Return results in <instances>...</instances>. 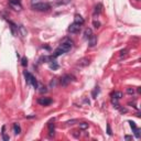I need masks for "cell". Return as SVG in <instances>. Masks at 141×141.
Masks as SVG:
<instances>
[{
  "instance_id": "1",
  "label": "cell",
  "mask_w": 141,
  "mask_h": 141,
  "mask_svg": "<svg viewBox=\"0 0 141 141\" xmlns=\"http://www.w3.org/2000/svg\"><path fill=\"white\" fill-rule=\"evenodd\" d=\"M51 8L50 3L46 2H36L34 5H32V9L36 10V11H48Z\"/></svg>"
},
{
  "instance_id": "2",
  "label": "cell",
  "mask_w": 141,
  "mask_h": 141,
  "mask_svg": "<svg viewBox=\"0 0 141 141\" xmlns=\"http://www.w3.org/2000/svg\"><path fill=\"white\" fill-rule=\"evenodd\" d=\"M73 76H71V75H65V76H63V77L61 78V81H60V83H61V85H63V86H66V85H68L71 82L73 81Z\"/></svg>"
},
{
  "instance_id": "3",
  "label": "cell",
  "mask_w": 141,
  "mask_h": 141,
  "mask_svg": "<svg viewBox=\"0 0 141 141\" xmlns=\"http://www.w3.org/2000/svg\"><path fill=\"white\" fill-rule=\"evenodd\" d=\"M79 31H81V24L75 23V22L73 24H71L68 28V32L71 33H78Z\"/></svg>"
},
{
  "instance_id": "4",
  "label": "cell",
  "mask_w": 141,
  "mask_h": 141,
  "mask_svg": "<svg viewBox=\"0 0 141 141\" xmlns=\"http://www.w3.org/2000/svg\"><path fill=\"white\" fill-rule=\"evenodd\" d=\"M38 102H39L41 106H49L52 104V99L48 98V97H41V98L38 99Z\"/></svg>"
},
{
  "instance_id": "5",
  "label": "cell",
  "mask_w": 141,
  "mask_h": 141,
  "mask_svg": "<svg viewBox=\"0 0 141 141\" xmlns=\"http://www.w3.org/2000/svg\"><path fill=\"white\" fill-rule=\"evenodd\" d=\"M72 43H67V42H62L61 43V45L58 46V48L62 50V51L65 53V52H68L71 49H72Z\"/></svg>"
},
{
  "instance_id": "6",
  "label": "cell",
  "mask_w": 141,
  "mask_h": 141,
  "mask_svg": "<svg viewBox=\"0 0 141 141\" xmlns=\"http://www.w3.org/2000/svg\"><path fill=\"white\" fill-rule=\"evenodd\" d=\"M89 58L88 57H83L77 62V66H81V67H85V66L89 65Z\"/></svg>"
},
{
  "instance_id": "7",
  "label": "cell",
  "mask_w": 141,
  "mask_h": 141,
  "mask_svg": "<svg viewBox=\"0 0 141 141\" xmlns=\"http://www.w3.org/2000/svg\"><path fill=\"white\" fill-rule=\"evenodd\" d=\"M96 44H97V36L95 34H92L89 36V39H88V45H89L90 48H93Z\"/></svg>"
},
{
  "instance_id": "8",
  "label": "cell",
  "mask_w": 141,
  "mask_h": 141,
  "mask_svg": "<svg viewBox=\"0 0 141 141\" xmlns=\"http://www.w3.org/2000/svg\"><path fill=\"white\" fill-rule=\"evenodd\" d=\"M54 119L53 120H51V121H50V122H49V136H50V137H53V136H54Z\"/></svg>"
},
{
  "instance_id": "9",
  "label": "cell",
  "mask_w": 141,
  "mask_h": 141,
  "mask_svg": "<svg viewBox=\"0 0 141 141\" xmlns=\"http://www.w3.org/2000/svg\"><path fill=\"white\" fill-rule=\"evenodd\" d=\"M74 22H75V23L81 24V25H82V24L84 23V19L82 18V17H81L79 15H75V18H74Z\"/></svg>"
},
{
  "instance_id": "10",
  "label": "cell",
  "mask_w": 141,
  "mask_h": 141,
  "mask_svg": "<svg viewBox=\"0 0 141 141\" xmlns=\"http://www.w3.org/2000/svg\"><path fill=\"white\" fill-rule=\"evenodd\" d=\"M10 6H11L15 10H18V11L22 9V7H21V5H20V2H10Z\"/></svg>"
},
{
  "instance_id": "11",
  "label": "cell",
  "mask_w": 141,
  "mask_h": 141,
  "mask_svg": "<svg viewBox=\"0 0 141 141\" xmlns=\"http://www.w3.org/2000/svg\"><path fill=\"white\" fill-rule=\"evenodd\" d=\"M111 96H112V98H115V99H120L121 97H122V93H121V92H115Z\"/></svg>"
},
{
  "instance_id": "12",
  "label": "cell",
  "mask_w": 141,
  "mask_h": 141,
  "mask_svg": "<svg viewBox=\"0 0 141 141\" xmlns=\"http://www.w3.org/2000/svg\"><path fill=\"white\" fill-rule=\"evenodd\" d=\"M13 130H15V135H19V133L21 132V128H20V126H19L18 123H15V125H13Z\"/></svg>"
},
{
  "instance_id": "13",
  "label": "cell",
  "mask_w": 141,
  "mask_h": 141,
  "mask_svg": "<svg viewBox=\"0 0 141 141\" xmlns=\"http://www.w3.org/2000/svg\"><path fill=\"white\" fill-rule=\"evenodd\" d=\"M93 34V32H92V30L90 29H86L84 32V38L85 39H89V36Z\"/></svg>"
},
{
  "instance_id": "14",
  "label": "cell",
  "mask_w": 141,
  "mask_h": 141,
  "mask_svg": "<svg viewBox=\"0 0 141 141\" xmlns=\"http://www.w3.org/2000/svg\"><path fill=\"white\" fill-rule=\"evenodd\" d=\"M102 6L99 3V5H97L96 7H95V11H94V15H99L100 13V11H102Z\"/></svg>"
},
{
  "instance_id": "15",
  "label": "cell",
  "mask_w": 141,
  "mask_h": 141,
  "mask_svg": "<svg viewBox=\"0 0 141 141\" xmlns=\"http://www.w3.org/2000/svg\"><path fill=\"white\" fill-rule=\"evenodd\" d=\"M63 53H64V52L62 51V50H61L60 48H57L56 50H55V52H54V54H53V56H54V57H56V56H60V55H62V54H63Z\"/></svg>"
},
{
  "instance_id": "16",
  "label": "cell",
  "mask_w": 141,
  "mask_h": 141,
  "mask_svg": "<svg viewBox=\"0 0 141 141\" xmlns=\"http://www.w3.org/2000/svg\"><path fill=\"white\" fill-rule=\"evenodd\" d=\"M30 84H32V86L34 87V88H38V82H36V79L34 78V76H32V77H31Z\"/></svg>"
},
{
  "instance_id": "17",
  "label": "cell",
  "mask_w": 141,
  "mask_h": 141,
  "mask_svg": "<svg viewBox=\"0 0 141 141\" xmlns=\"http://www.w3.org/2000/svg\"><path fill=\"white\" fill-rule=\"evenodd\" d=\"M79 128H81L82 130L87 129V128H88V123H87V122H82V123H79Z\"/></svg>"
},
{
  "instance_id": "18",
  "label": "cell",
  "mask_w": 141,
  "mask_h": 141,
  "mask_svg": "<svg viewBox=\"0 0 141 141\" xmlns=\"http://www.w3.org/2000/svg\"><path fill=\"white\" fill-rule=\"evenodd\" d=\"M135 130V136H136V138H140V129H138V128H136Z\"/></svg>"
},
{
  "instance_id": "19",
  "label": "cell",
  "mask_w": 141,
  "mask_h": 141,
  "mask_svg": "<svg viewBox=\"0 0 141 141\" xmlns=\"http://www.w3.org/2000/svg\"><path fill=\"white\" fill-rule=\"evenodd\" d=\"M50 67L53 68V69H57V68H58V65L55 63V61H53V64H50Z\"/></svg>"
},
{
  "instance_id": "20",
  "label": "cell",
  "mask_w": 141,
  "mask_h": 141,
  "mask_svg": "<svg viewBox=\"0 0 141 141\" xmlns=\"http://www.w3.org/2000/svg\"><path fill=\"white\" fill-rule=\"evenodd\" d=\"M21 64H22V66H27V65H28V60H27V57H22Z\"/></svg>"
},
{
  "instance_id": "21",
  "label": "cell",
  "mask_w": 141,
  "mask_h": 141,
  "mask_svg": "<svg viewBox=\"0 0 141 141\" xmlns=\"http://www.w3.org/2000/svg\"><path fill=\"white\" fill-rule=\"evenodd\" d=\"M98 93H99V88H98V87H96V88L94 89V92H93V97H94V98L96 97V95H97Z\"/></svg>"
},
{
  "instance_id": "22",
  "label": "cell",
  "mask_w": 141,
  "mask_h": 141,
  "mask_svg": "<svg viewBox=\"0 0 141 141\" xmlns=\"http://www.w3.org/2000/svg\"><path fill=\"white\" fill-rule=\"evenodd\" d=\"M107 133H108L109 136H110L111 133H112V132H111V128H110V125H107Z\"/></svg>"
},
{
  "instance_id": "23",
  "label": "cell",
  "mask_w": 141,
  "mask_h": 141,
  "mask_svg": "<svg viewBox=\"0 0 141 141\" xmlns=\"http://www.w3.org/2000/svg\"><path fill=\"white\" fill-rule=\"evenodd\" d=\"M94 27H95V28H96V29H98V28L99 27H100V23H99V22L98 21H94Z\"/></svg>"
},
{
  "instance_id": "24",
  "label": "cell",
  "mask_w": 141,
  "mask_h": 141,
  "mask_svg": "<svg viewBox=\"0 0 141 141\" xmlns=\"http://www.w3.org/2000/svg\"><path fill=\"white\" fill-rule=\"evenodd\" d=\"M129 123H130V127H131L132 129H136V128H137V126H136V123L133 122V121H129Z\"/></svg>"
},
{
  "instance_id": "25",
  "label": "cell",
  "mask_w": 141,
  "mask_h": 141,
  "mask_svg": "<svg viewBox=\"0 0 141 141\" xmlns=\"http://www.w3.org/2000/svg\"><path fill=\"white\" fill-rule=\"evenodd\" d=\"M40 93H45L46 92V87H44V86H40Z\"/></svg>"
},
{
  "instance_id": "26",
  "label": "cell",
  "mask_w": 141,
  "mask_h": 141,
  "mask_svg": "<svg viewBox=\"0 0 141 141\" xmlns=\"http://www.w3.org/2000/svg\"><path fill=\"white\" fill-rule=\"evenodd\" d=\"M127 93H128V94H133V93H135V90L132 89L131 87H129V88H127Z\"/></svg>"
},
{
  "instance_id": "27",
  "label": "cell",
  "mask_w": 141,
  "mask_h": 141,
  "mask_svg": "<svg viewBox=\"0 0 141 141\" xmlns=\"http://www.w3.org/2000/svg\"><path fill=\"white\" fill-rule=\"evenodd\" d=\"M2 138H3V140L5 141H9V137H8L6 133H2Z\"/></svg>"
},
{
  "instance_id": "28",
  "label": "cell",
  "mask_w": 141,
  "mask_h": 141,
  "mask_svg": "<svg viewBox=\"0 0 141 141\" xmlns=\"http://www.w3.org/2000/svg\"><path fill=\"white\" fill-rule=\"evenodd\" d=\"M75 122H77V120H76V119H74V120H69V121H67L66 123H68V125H74Z\"/></svg>"
},
{
  "instance_id": "29",
  "label": "cell",
  "mask_w": 141,
  "mask_h": 141,
  "mask_svg": "<svg viewBox=\"0 0 141 141\" xmlns=\"http://www.w3.org/2000/svg\"><path fill=\"white\" fill-rule=\"evenodd\" d=\"M126 52H127V50H122L121 53H120V55H125V54H126Z\"/></svg>"
},
{
  "instance_id": "30",
  "label": "cell",
  "mask_w": 141,
  "mask_h": 141,
  "mask_svg": "<svg viewBox=\"0 0 141 141\" xmlns=\"http://www.w3.org/2000/svg\"><path fill=\"white\" fill-rule=\"evenodd\" d=\"M120 111H121V112H127V109L126 108H120Z\"/></svg>"
},
{
  "instance_id": "31",
  "label": "cell",
  "mask_w": 141,
  "mask_h": 141,
  "mask_svg": "<svg viewBox=\"0 0 141 141\" xmlns=\"http://www.w3.org/2000/svg\"><path fill=\"white\" fill-rule=\"evenodd\" d=\"M9 2H20V0H9Z\"/></svg>"
},
{
  "instance_id": "32",
  "label": "cell",
  "mask_w": 141,
  "mask_h": 141,
  "mask_svg": "<svg viewBox=\"0 0 141 141\" xmlns=\"http://www.w3.org/2000/svg\"><path fill=\"white\" fill-rule=\"evenodd\" d=\"M125 139H126V140H129V139H131V137H130V136H126Z\"/></svg>"
},
{
  "instance_id": "33",
  "label": "cell",
  "mask_w": 141,
  "mask_h": 141,
  "mask_svg": "<svg viewBox=\"0 0 141 141\" xmlns=\"http://www.w3.org/2000/svg\"><path fill=\"white\" fill-rule=\"evenodd\" d=\"M36 1H38V0H32V5H34V3H36Z\"/></svg>"
},
{
  "instance_id": "34",
  "label": "cell",
  "mask_w": 141,
  "mask_h": 141,
  "mask_svg": "<svg viewBox=\"0 0 141 141\" xmlns=\"http://www.w3.org/2000/svg\"><path fill=\"white\" fill-rule=\"evenodd\" d=\"M137 1H140V0H137Z\"/></svg>"
}]
</instances>
